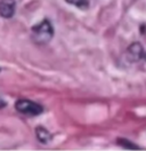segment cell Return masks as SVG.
Returning <instances> with one entry per match:
<instances>
[{
    "mask_svg": "<svg viewBox=\"0 0 146 151\" xmlns=\"http://www.w3.org/2000/svg\"><path fill=\"white\" fill-rule=\"evenodd\" d=\"M31 30H32L33 40L36 44H40V45L49 42L52 40V38L54 37V29L48 19L41 21L39 24L34 25Z\"/></svg>",
    "mask_w": 146,
    "mask_h": 151,
    "instance_id": "cell-1",
    "label": "cell"
},
{
    "mask_svg": "<svg viewBox=\"0 0 146 151\" xmlns=\"http://www.w3.org/2000/svg\"><path fill=\"white\" fill-rule=\"evenodd\" d=\"M15 109L19 113L27 116H39L44 112L42 105L30 100H18L15 103Z\"/></svg>",
    "mask_w": 146,
    "mask_h": 151,
    "instance_id": "cell-2",
    "label": "cell"
},
{
    "mask_svg": "<svg viewBox=\"0 0 146 151\" xmlns=\"http://www.w3.org/2000/svg\"><path fill=\"white\" fill-rule=\"evenodd\" d=\"M15 0H0V16L4 19H10L15 14Z\"/></svg>",
    "mask_w": 146,
    "mask_h": 151,
    "instance_id": "cell-3",
    "label": "cell"
},
{
    "mask_svg": "<svg viewBox=\"0 0 146 151\" xmlns=\"http://www.w3.org/2000/svg\"><path fill=\"white\" fill-rule=\"evenodd\" d=\"M128 58L131 62H138L140 58L144 56V49L139 42H134L128 47Z\"/></svg>",
    "mask_w": 146,
    "mask_h": 151,
    "instance_id": "cell-4",
    "label": "cell"
},
{
    "mask_svg": "<svg viewBox=\"0 0 146 151\" xmlns=\"http://www.w3.org/2000/svg\"><path fill=\"white\" fill-rule=\"evenodd\" d=\"M36 137H38V140L41 142V143H44V144L48 143V142L52 140L50 133L48 132L45 127H41V126H39V127L36 128Z\"/></svg>",
    "mask_w": 146,
    "mask_h": 151,
    "instance_id": "cell-5",
    "label": "cell"
},
{
    "mask_svg": "<svg viewBox=\"0 0 146 151\" xmlns=\"http://www.w3.org/2000/svg\"><path fill=\"white\" fill-rule=\"evenodd\" d=\"M118 143L120 147L125 148V149H130V150H139V147L136 145L135 143L130 142L127 139H118Z\"/></svg>",
    "mask_w": 146,
    "mask_h": 151,
    "instance_id": "cell-6",
    "label": "cell"
},
{
    "mask_svg": "<svg viewBox=\"0 0 146 151\" xmlns=\"http://www.w3.org/2000/svg\"><path fill=\"white\" fill-rule=\"evenodd\" d=\"M65 1L70 5H73L78 8H80V9H87L89 6L88 0H65Z\"/></svg>",
    "mask_w": 146,
    "mask_h": 151,
    "instance_id": "cell-7",
    "label": "cell"
},
{
    "mask_svg": "<svg viewBox=\"0 0 146 151\" xmlns=\"http://www.w3.org/2000/svg\"><path fill=\"white\" fill-rule=\"evenodd\" d=\"M6 105H7L6 101H4V100H2L1 97H0V109H1V108H5Z\"/></svg>",
    "mask_w": 146,
    "mask_h": 151,
    "instance_id": "cell-8",
    "label": "cell"
},
{
    "mask_svg": "<svg viewBox=\"0 0 146 151\" xmlns=\"http://www.w3.org/2000/svg\"><path fill=\"white\" fill-rule=\"evenodd\" d=\"M143 58H145L146 60V52H144V56H143Z\"/></svg>",
    "mask_w": 146,
    "mask_h": 151,
    "instance_id": "cell-9",
    "label": "cell"
}]
</instances>
